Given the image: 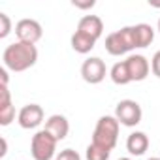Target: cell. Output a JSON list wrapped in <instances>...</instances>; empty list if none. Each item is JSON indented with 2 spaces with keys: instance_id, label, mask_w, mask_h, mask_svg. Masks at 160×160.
Returning a JSON list of instances; mask_svg holds the SVG:
<instances>
[{
  "instance_id": "obj_1",
  "label": "cell",
  "mask_w": 160,
  "mask_h": 160,
  "mask_svg": "<svg viewBox=\"0 0 160 160\" xmlns=\"http://www.w3.org/2000/svg\"><path fill=\"white\" fill-rule=\"evenodd\" d=\"M36 60H38L36 45L17 42V43L8 45L4 51V64L12 72H25V70L32 68L36 64Z\"/></svg>"
},
{
  "instance_id": "obj_2",
  "label": "cell",
  "mask_w": 160,
  "mask_h": 160,
  "mask_svg": "<svg viewBox=\"0 0 160 160\" xmlns=\"http://www.w3.org/2000/svg\"><path fill=\"white\" fill-rule=\"evenodd\" d=\"M117 136H119V121L115 117H102L94 128L92 143L104 147V149H113L117 145Z\"/></svg>"
},
{
  "instance_id": "obj_3",
  "label": "cell",
  "mask_w": 160,
  "mask_h": 160,
  "mask_svg": "<svg viewBox=\"0 0 160 160\" xmlns=\"http://www.w3.org/2000/svg\"><path fill=\"white\" fill-rule=\"evenodd\" d=\"M134 47H136V40H134V28L132 27H124L117 32H111L106 38V51L113 57L124 55Z\"/></svg>"
},
{
  "instance_id": "obj_4",
  "label": "cell",
  "mask_w": 160,
  "mask_h": 160,
  "mask_svg": "<svg viewBox=\"0 0 160 160\" xmlns=\"http://www.w3.org/2000/svg\"><path fill=\"white\" fill-rule=\"evenodd\" d=\"M55 147H57V139L49 132L42 130L32 138V143H30L32 158L34 160H51L55 154Z\"/></svg>"
},
{
  "instance_id": "obj_5",
  "label": "cell",
  "mask_w": 160,
  "mask_h": 160,
  "mask_svg": "<svg viewBox=\"0 0 160 160\" xmlns=\"http://www.w3.org/2000/svg\"><path fill=\"white\" fill-rule=\"evenodd\" d=\"M115 119L124 126H136L141 122V108L134 100H122L115 108Z\"/></svg>"
},
{
  "instance_id": "obj_6",
  "label": "cell",
  "mask_w": 160,
  "mask_h": 160,
  "mask_svg": "<svg viewBox=\"0 0 160 160\" xmlns=\"http://www.w3.org/2000/svg\"><path fill=\"white\" fill-rule=\"evenodd\" d=\"M15 34H17L21 43L34 45L42 38V25L38 21H34V19H23L15 27Z\"/></svg>"
},
{
  "instance_id": "obj_7",
  "label": "cell",
  "mask_w": 160,
  "mask_h": 160,
  "mask_svg": "<svg viewBox=\"0 0 160 160\" xmlns=\"http://www.w3.org/2000/svg\"><path fill=\"white\" fill-rule=\"evenodd\" d=\"M81 75H83L85 81L91 83V85L100 83L102 79L106 77V64H104V60L98 58V57L87 58L83 62V66H81Z\"/></svg>"
},
{
  "instance_id": "obj_8",
  "label": "cell",
  "mask_w": 160,
  "mask_h": 160,
  "mask_svg": "<svg viewBox=\"0 0 160 160\" xmlns=\"http://www.w3.org/2000/svg\"><path fill=\"white\" fill-rule=\"evenodd\" d=\"M43 121V109L38 104H28L19 111V124L27 130L40 126Z\"/></svg>"
},
{
  "instance_id": "obj_9",
  "label": "cell",
  "mask_w": 160,
  "mask_h": 160,
  "mask_svg": "<svg viewBox=\"0 0 160 160\" xmlns=\"http://www.w3.org/2000/svg\"><path fill=\"white\" fill-rule=\"evenodd\" d=\"M126 66H128V73L132 81H143L149 75V62L145 57L141 55H132L126 58Z\"/></svg>"
},
{
  "instance_id": "obj_10",
  "label": "cell",
  "mask_w": 160,
  "mask_h": 160,
  "mask_svg": "<svg viewBox=\"0 0 160 160\" xmlns=\"http://www.w3.org/2000/svg\"><path fill=\"white\" fill-rule=\"evenodd\" d=\"M77 30L91 36V38H94V40H98L102 36L104 23H102V19L98 15H85V17H81V21H79Z\"/></svg>"
},
{
  "instance_id": "obj_11",
  "label": "cell",
  "mask_w": 160,
  "mask_h": 160,
  "mask_svg": "<svg viewBox=\"0 0 160 160\" xmlns=\"http://www.w3.org/2000/svg\"><path fill=\"white\" fill-rule=\"evenodd\" d=\"M68 130H70V124H68L66 117H62V115H53L45 122V132H49L57 141L64 139L68 136Z\"/></svg>"
},
{
  "instance_id": "obj_12",
  "label": "cell",
  "mask_w": 160,
  "mask_h": 160,
  "mask_svg": "<svg viewBox=\"0 0 160 160\" xmlns=\"http://www.w3.org/2000/svg\"><path fill=\"white\" fill-rule=\"evenodd\" d=\"M147 147H149V138H147L143 132H134V134H130L128 139H126V149H128V152L134 154V156L143 154V152L147 151Z\"/></svg>"
},
{
  "instance_id": "obj_13",
  "label": "cell",
  "mask_w": 160,
  "mask_h": 160,
  "mask_svg": "<svg viewBox=\"0 0 160 160\" xmlns=\"http://www.w3.org/2000/svg\"><path fill=\"white\" fill-rule=\"evenodd\" d=\"M134 28V40H136V47H147L151 45V42L154 40V30L151 25L147 23H139Z\"/></svg>"
},
{
  "instance_id": "obj_14",
  "label": "cell",
  "mask_w": 160,
  "mask_h": 160,
  "mask_svg": "<svg viewBox=\"0 0 160 160\" xmlns=\"http://www.w3.org/2000/svg\"><path fill=\"white\" fill-rule=\"evenodd\" d=\"M94 43H96L94 38H91V36H87V34H83V32H79V30H75V34L72 36V49H73L75 53L85 55V53H89V51L94 47Z\"/></svg>"
},
{
  "instance_id": "obj_15",
  "label": "cell",
  "mask_w": 160,
  "mask_h": 160,
  "mask_svg": "<svg viewBox=\"0 0 160 160\" xmlns=\"http://www.w3.org/2000/svg\"><path fill=\"white\" fill-rule=\"evenodd\" d=\"M111 79H113V83H117V85H126V83L132 81V79H130V73H128L126 60L117 62V64L111 68Z\"/></svg>"
},
{
  "instance_id": "obj_16",
  "label": "cell",
  "mask_w": 160,
  "mask_h": 160,
  "mask_svg": "<svg viewBox=\"0 0 160 160\" xmlns=\"http://www.w3.org/2000/svg\"><path fill=\"white\" fill-rule=\"evenodd\" d=\"M109 149H104L96 143H91L87 147V160H108L109 158Z\"/></svg>"
},
{
  "instance_id": "obj_17",
  "label": "cell",
  "mask_w": 160,
  "mask_h": 160,
  "mask_svg": "<svg viewBox=\"0 0 160 160\" xmlns=\"http://www.w3.org/2000/svg\"><path fill=\"white\" fill-rule=\"evenodd\" d=\"M13 119H15V108H13L12 104L0 106V124H2V126H8Z\"/></svg>"
},
{
  "instance_id": "obj_18",
  "label": "cell",
  "mask_w": 160,
  "mask_h": 160,
  "mask_svg": "<svg viewBox=\"0 0 160 160\" xmlns=\"http://www.w3.org/2000/svg\"><path fill=\"white\" fill-rule=\"evenodd\" d=\"M12 30V21L6 13H0V38H6Z\"/></svg>"
},
{
  "instance_id": "obj_19",
  "label": "cell",
  "mask_w": 160,
  "mask_h": 160,
  "mask_svg": "<svg viewBox=\"0 0 160 160\" xmlns=\"http://www.w3.org/2000/svg\"><path fill=\"white\" fill-rule=\"evenodd\" d=\"M57 160H81V156H79L77 151H73V149H64V151H60Z\"/></svg>"
},
{
  "instance_id": "obj_20",
  "label": "cell",
  "mask_w": 160,
  "mask_h": 160,
  "mask_svg": "<svg viewBox=\"0 0 160 160\" xmlns=\"http://www.w3.org/2000/svg\"><path fill=\"white\" fill-rule=\"evenodd\" d=\"M8 104H12L10 91H8V87H2V85H0V106H8Z\"/></svg>"
},
{
  "instance_id": "obj_21",
  "label": "cell",
  "mask_w": 160,
  "mask_h": 160,
  "mask_svg": "<svg viewBox=\"0 0 160 160\" xmlns=\"http://www.w3.org/2000/svg\"><path fill=\"white\" fill-rule=\"evenodd\" d=\"M151 68H152V73H154L156 77H160V51L154 53L152 62H151Z\"/></svg>"
},
{
  "instance_id": "obj_22",
  "label": "cell",
  "mask_w": 160,
  "mask_h": 160,
  "mask_svg": "<svg viewBox=\"0 0 160 160\" xmlns=\"http://www.w3.org/2000/svg\"><path fill=\"white\" fill-rule=\"evenodd\" d=\"M73 6L79 8V10H91L94 6V0H85V2H81V0H73Z\"/></svg>"
},
{
  "instance_id": "obj_23",
  "label": "cell",
  "mask_w": 160,
  "mask_h": 160,
  "mask_svg": "<svg viewBox=\"0 0 160 160\" xmlns=\"http://www.w3.org/2000/svg\"><path fill=\"white\" fill-rule=\"evenodd\" d=\"M0 85L8 87V72H6V68H0Z\"/></svg>"
},
{
  "instance_id": "obj_24",
  "label": "cell",
  "mask_w": 160,
  "mask_h": 160,
  "mask_svg": "<svg viewBox=\"0 0 160 160\" xmlns=\"http://www.w3.org/2000/svg\"><path fill=\"white\" fill-rule=\"evenodd\" d=\"M6 149H8V143H6V139H2V151H0V156L6 154Z\"/></svg>"
},
{
  "instance_id": "obj_25",
  "label": "cell",
  "mask_w": 160,
  "mask_h": 160,
  "mask_svg": "<svg viewBox=\"0 0 160 160\" xmlns=\"http://www.w3.org/2000/svg\"><path fill=\"white\" fill-rule=\"evenodd\" d=\"M149 4H151V6H154V8H160V2H152V0H151Z\"/></svg>"
},
{
  "instance_id": "obj_26",
  "label": "cell",
  "mask_w": 160,
  "mask_h": 160,
  "mask_svg": "<svg viewBox=\"0 0 160 160\" xmlns=\"http://www.w3.org/2000/svg\"><path fill=\"white\" fill-rule=\"evenodd\" d=\"M158 30H160V19H158Z\"/></svg>"
},
{
  "instance_id": "obj_27",
  "label": "cell",
  "mask_w": 160,
  "mask_h": 160,
  "mask_svg": "<svg viewBox=\"0 0 160 160\" xmlns=\"http://www.w3.org/2000/svg\"><path fill=\"white\" fill-rule=\"evenodd\" d=\"M149 160H160V158H149Z\"/></svg>"
},
{
  "instance_id": "obj_28",
  "label": "cell",
  "mask_w": 160,
  "mask_h": 160,
  "mask_svg": "<svg viewBox=\"0 0 160 160\" xmlns=\"http://www.w3.org/2000/svg\"><path fill=\"white\" fill-rule=\"evenodd\" d=\"M119 160H130V158H119Z\"/></svg>"
}]
</instances>
